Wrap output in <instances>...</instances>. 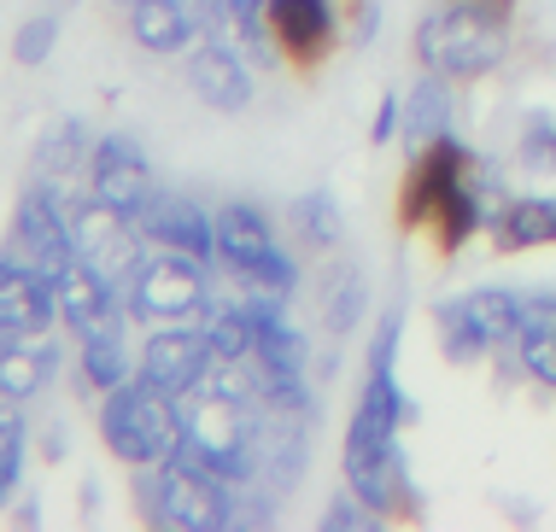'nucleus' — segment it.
Listing matches in <instances>:
<instances>
[{"label": "nucleus", "instance_id": "obj_32", "mask_svg": "<svg viewBox=\"0 0 556 532\" xmlns=\"http://www.w3.org/2000/svg\"><path fill=\"white\" fill-rule=\"evenodd\" d=\"M381 521H387V515H375L364 497L352 492V485H340V492L328 497V509H323L317 527H323V532H357V527H381Z\"/></svg>", "mask_w": 556, "mask_h": 532}, {"label": "nucleus", "instance_id": "obj_35", "mask_svg": "<svg viewBox=\"0 0 556 532\" xmlns=\"http://www.w3.org/2000/svg\"><path fill=\"white\" fill-rule=\"evenodd\" d=\"M469 7H486V12H498V18H516L521 0H469Z\"/></svg>", "mask_w": 556, "mask_h": 532}, {"label": "nucleus", "instance_id": "obj_11", "mask_svg": "<svg viewBox=\"0 0 556 532\" xmlns=\"http://www.w3.org/2000/svg\"><path fill=\"white\" fill-rule=\"evenodd\" d=\"M12 252H24L29 264H41L48 276L77 257V235H71V211H65V188L48 176H36L29 188L18 193V205H12Z\"/></svg>", "mask_w": 556, "mask_h": 532}, {"label": "nucleus", "instance_id": "obj_22", "mask_svg": "<svg viewBox=\"0 0 556 532\" xmlns=\"http://www.w3.org/2000/svg\"><path fill=\"white\" fill-rule=\"evenodd\" d=\"M369 316V281L357 264H345V257H334V264L323 269V328L334 333V340H345L357 322Z\"/></svg>", "mask_w": 556, "mask_h": 532}, {"label": "nucleus", "instance_id": "obj_27", "mask_svg": "<svg viewBox=\"0 0 556 532\" xmlns=\"http://www.w3.org/2000/svg\"><path fill=\"white\" fill-rule=\"evenodd\" d=\"M200 328H205V340H212V352L217 363H247L252 357V316H247V299H217L205 304V316H200Z\"/></svg>", "mask_w": 556, "mask_h": 532}, {"label": "nucleus", "instance_id": "obj_19", "mask_svg": "<svg viewBox=\"0 0 556 532\" xmlns=\"http://www.w3.org/2000/svg\"><path fill=\"white\" fill-rule=\"evenodd\" d=\"M276 223H269V211L258 200H223L217 205V264L223 269H240L252 264L258 252L276 246Z\"/></svg>", "mask_w": 556, "mask_h": 532}, {"label": "nucleus", "instance_id": "obj_10", "mask_svg": "<svg viewBox=\"0 0 556 532\" xmlns=\"http://www.w3.org/2000/svg\"><path fill=\"white\" fill-rule=\"evenodd\" d=\"M53 287H59V322L71 328V340H112V333H124L135 322L124 287L106 269H94L88 257H71L53 276Z\"/></svg>", "mask_w": 556, "mask_h": 532}, {"label": "nucleus", "instance_id": "obj_36", "mask_svg": "<svg viewBox=\"0 0 556 532\" xmlns=\"http://www.w3.org/2000/svg\"><path fill=\"white\" fill-rule=\"evenodd\" d=\"M124 7H129V0H124Z\"/></svg>", "mask_w": 556, "mask_h": 532}, {"label": "nucleus", "instance_id": "obj_31", "mask_svg": "<svg viewBox=\"0 0 556 532\" xmlns=\"http://www.w3.org/2000/svg\"><path fill=\"white\" fill-rule=\"evenodd\" d=\"M223 24H229V36L240 41V48L276 53V41H269V18H264V0H223Z\"/></svg>", "mask_w": 556, "mask_h": 532}, {"label": "nucleus", "instance_id": "obj_9", "mask_svg": "<svg viewBox=\"0 0 556 532\" xmlns=\"http://www.w3.org/2000/svg\"><path fill=\"white\" fill-rule=\"evenodd\" d=\"M83 176H88V193H94L100 205H112L117 217H129V223H141L147 205H153V193H159L153 164H147L141 141L124 135V129L94 135V152H88V170Z\"/></svg>", "mask_w": 556, "mask_h": 532}, {"label": "nucleus", "instance_id": "obj_29", "mask_svg": "<svg viewBox=\"0 0 556 532\" xmlns=\"http://www.w3.org/2000/svg\"><path fill=\"white\" fill-rule=\"evenodd\" d=\"M516 164L533 176H556V117L551 112H533L516 135Z\"/></svg>", "mask_w": 556, "mask_h": 532}, {"label": "nucleus", "instance_id": "obj_28", "mask_svg": "<svg viewBox=\"0 0 556 532\" xmlns=\"http://www.w3.org/2000/svg\"><path fill=\"white\" fill-rule=\"evenodd\" d=\"M229 276H235L240 287H258V293H281V299H293V293H299V281H305V269H299V257L276 240L269 252H258L252 264L229 269Z\"/></svg>", "mask_w": 556, "mask_h": 532}, {"label": "nucleus", "instance_id": "obj_16", "mask_svg": "<svg viewBox=\"0 0 556 532\" xmlns=\"http://www.w3.org/2000/svg\"><path fill=\"white\" fill-rule=\"evenodd\" d=\"M59 322V287L24 252H0V333H48Z\"/></svg>", "mask_w": 556, "mask_h": 532}, {"label": "nucleus", "instance_id": "obj_6", "mask_svg": "<svg viewBox=\"0 0 556 532\" xmlns=\"http://www.w3.org/2000/svg\"><path fill=\"white\" fill-rule=\"evenodd\" d=\"M528 316V293L516 287H469V293L433 304V333L451 363H480L486 352H509Z\"/></svg>", "mask_w": 556, "mask_h": 532}, {"label": "nucleus", "instance_id": "obj_24", "mask_svg": "<svg viewBox=\"0 0 556 532\" xmlns=\"http://www.w3.org/2000/svg\"><path fill=\"white\" fill-rule=\"evenodd\" d=\"M88 152H94V135L83 129V117H59V124L36 141V176L71 181L77 170H88Z\"/></svg>", "mask_w": 556, "mask_h": 532}, {"label": "nucleus", "instance_id": "obj_14", "mask_svg": "<svg viewBox=\"0 0 556 532\" xmlns=\"http://www.w3.org/2000/svg\"><path fill=\"white\" fill-rule=\"evenodd\" d=\"M129 41L153 59H176L193 41L223 29V0H129Z\"/></svg>", "mask_w": 556, "mask_h": 532}, {"label": "nucleus", "instance_id": "obj_20", "mask_svg": "<svg viewBox=\"0 0 556 532\" xmlns=\"http://www.w3.org/2000/svg\"><path fill=\"white\" fill-rule=\"evenodd\" d=\"M509 352L533 387L556 392V293H528V316H521V333Z\"/></svg>", "mask_w": 556, "mask_h": 532}, {"label": "nucleus", "instance_id": "obj_18", "mask_svg": "<svg viewBox=\"0 0 556 532\" xmlns=\"http://www.w3.org/2000/svg\"><path fill=\"white\" fill-rule=\"evenodd\" d=\"M486 235H492V252L504 257L556 246V193H509Z\"/></svg>", "mask_w": 556, "mask_h": 532}, {"label": "nucleus", "instance_id": "obj_2", "mask_svg": "<svg viewBox=\"0 0 556 532\" xmlns=\"http://www.w3.org/2000/svg\"><path fill=\"white\" fill-rule=\"evenodd\" d=\"M504 181L475 159L457 135L416 147L410 164L399 176V228L428 235L440 257H457L480 228H492V217L504 211Z\"/></svg>", "mask_w": 556, "mask_h": 532}, {"label": "nucleus", "instance_id": "obj_8", "mask_svg": "<svg viewBox=\"0 0 556 532\" xmlns=\"http://www.w3.org/2000/svg\"><path fill=\"white\" fill-rule=\"evenodd\" d=\"M212 369H217V352H212L200 322L147 328V340L135 345V380H147L164 398H188L193 387H205Z\"/></svg>", "mask_w": 556, "mask_h": 532}, {"label": "nucleus", "instance_id": "obj_13", "mask_svg": "<svg viewBox=\"0 0 556 532\" xmlns=\"http://www.w3.org/2000/svg\"><path fill=\"white\" fill-rule=\"evenodd\" d=\"M182 76L193 88V100H205L212 112H247L252 94H258V76H252L247 48L229 36V29H212L205 41H193L182 53Z\"/></svg>", "mask_w": 556, "mask_h": 532}, {"label": "nucleus", "instance_id": "obj_17", "mask_svg": "<svg viewBox=\"0 0 556 532\" xmlns=\"http://www.w3.org/2000/svg\"><path fill=\"white\" fill-rule=\"evenodd\" d=\"M59 375V345L48 333H0V398L29 404L53 387Z\"/></svg>", "mask_w": 556, "mask_h": 532}, {"label": "nucleus", "instance_id": "obj_21", "mask_svg": "<svg viewBox=\"0 0 556 532\" xmlns=\"http://www.w3.org/2000/svg\"><path fill=\"white\" fill-rule=\"evenodd\" d=\"M451 117H457V83L422 71L416 88L404 94V141H410V152L440 141V135H451Z\"/></svg>", "mask_w": 556, "mask_h": 532}, {"label": "nucleus", "instance_id": "obj_30", "mask_svg": "<svg viewBox=\"0 0 556 532\" xmlns=\"http://www.w3.org/2000/svg\"><path fill=\"white\" fill-rule=\"evenodd\" d=\"M59 48V18L53 12H36V18L18 24V36H12V59H18L24 71H41Z\"/></svg>", "mask_w": 556, "mask_h": 532}, {"label": "nucleus", "instance_id": "obj_7", "mask_svg": "<svg viewBox=\"0 0 556 532\" xmlns=\"http://www.w3.org/2000/svg\"><path fill=\"white\" fill-rule=\"evenodd\" d=\"M200 257H182V252H164L153 246L141 264L129 269L124 281V299H129V316L141 328H176V322H200L205 304H212V281H205Z\"/></svg>", "mask_w": 556, "mask_h": 532}, {"label": "nucleus", "instance_id": "obj_33", "mask_svg": "<svg viewBox=\"0 0 556 532\" xmlns=\"http://www.w3.org/2000/svg\"><path fill=\"white\" fill-rule=\"evenodd\" d=\"M393 135H404V94H393V88H387V94H381V105H375L369 141H375V147H387Z\"/></svg>", "mask_w": 556, "mask_h": 532}, {"label": "nucleus", "instance_id": "obj_1", "mask_svg": "<svg viewBox=\"0 0 556 532\" xmlns=\"http://www.w3.org/2000/svg\"><path fill=\"white\" fill-rule=\"evenodd\" d=\"M399 340H404V311H381V322L369 333V357L364 380H357V404L345 421V445H340V474L357 497L387 515V521H416L422 497H416L410 463H404V428L416 421V404L399 380Z\"/></svg>", "mask_w": 556, "mask_h": 532}, {"label": "nucleus", "instance_id": "obj_23", "mask_svg": "<svg viewBox=\"0 0 556 532\" xmlns=\"http://www.w3.org/2000/svg\"><path fill=\"white\" fill-rule=\"evenodd\" d=\"M288 223H293L299 246H311V252H340L345 246V211L328 188L299 193V200L288 205Z\"/></svg>", "mask_w": 556, "mask_h": 532}, {"label": "nucleus", "instance_id": "obj_26", "mask_svg": "<svg viewBox=\"0 0 556 532\" xmlns=\"http://www.w3.org/2000/svg\"><path fill=\"white\" fill-rule=\"evenodd\" d=\"M77 380L88 392H112L135 380V352L124 333H112V340H77Z\"/></svg>", "mask_w": 556, "mask_h": 532}, {"label": "nucleus", "instance_id": "obj_15", "mask_svg": "<svg viewBox=\"0 0 556 532\" xmlns=\"http://www.w3.org/2000/svg\"><path fill=\"white\" fill-rule=\"evenodd\" d=\"M141 235L147 246H164V252H182V257H200V264H217V211L193 193H153L141 217Z\"/></svg>", "mask_w": 556, "mask_h": 532}, {"label": "nucleus", "instance_id": "obj_25", "mask_svg": "<svg viewBox=\"0 0 556 532\" xmlns=\"http://www.w3.org/2000/svg\"><path fill=\"white\" fill-rule=\"evenodd\" d=\"M24 474H29V416L24 404L0 398V509H12L24 497Z\"/></svg>", "mask_w": 556, "mask_h": 532}, {"label": "nucleus", "instance_id": "obj_34", "mask_svg": "<svg viewBox=\"0 0 556 532\" xmlns=\"http://www.w3.org/2000/svg\"><path fill=\"white\" fill-rule=\"evenodd\" d=\"M65 451H71V439H65V428H59V421H53V428L41 433V456H48V463H59V456H65Z\"/></svg>", "mask_w": 556, "mask_h": 532}, {"label": "nucleus", "instance_id": "obj_12", "mask_svg": "<svg viewBox=\"0 0 556 532\" xmlns=\"http://www.w3.org/2000/svg\"><path fill=\"white\" fill-rule=\"evenodd\" d=\"M264 18H269L276 53L288 59L293 71H305V76L323 71L328 59L340 53V41H345L334 0H264Z\"/></svg>", "mask_w": 556, "mask_h": 532}, {"label": "nucleus", "instance_id": "obj_3", "mask_svg": "<svg viewBox=\"0 0 556 532\" xmlns=\"http://www.w3.org/2000/svg\"><path fill=\"white\" fill-rule=\"evenodd\" d=\"M129 497L147 527H176V532H217L235 527V480L200 468L193 456L159 468H129Z\"/></svg>", "mask_w": 556, "mask_h": 532}, {"label": "nucleus", "instance_id": "obj_4", "mask_svg": "<svg viewBox=\"0 0 556 532\" xmlns=\"http://www.w3.org/2000/svg\"><path fill=\"white\" fill-rule=\"evenodd\" d=\"M416 65L433 76H451V83H480L509 59V18L486 7H469V0H440L410 36Z\"/></svg>", "mask_w": 556, "mask_h": 532}, {"label": "nucleus", "instance_id": "obj_5", "mask_svg": "<svg viewBox=\"0 0 556 532\" xmlns=\"http://www.w3.org/2000/svg\"><path fill=\"white\" fill-rule=\"evenodd\" d=\"M100 445L124 468H159L182 456V398H164L147 380L100 392Z\"/></svg>", "mask_w": 556, "mask_h": 532}]
</instances>
